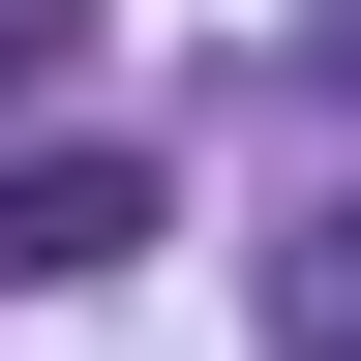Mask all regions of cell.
I'll use <instances>...</instances> for the list:
<instances>
[{
  "instance_id": "1",
  "label": "cell",
  "mask_w": 361,
  "mask_h": 361,
  "mask_svg": "<svg viewBox=\"0 0 361 361\" xmlns=\"http://www.w3.org/2000/svg\"><path fill=\"white\" fill-rule=\"evenodd\" d=\"M121 241H151V151H90V121H61V151H0V271H30V301L121 271Z\"/></svg>"
},
{
  "instance_id": "2",
  "label": "cell",
  "mask_w": 361,
  "mask_h": 361,
  "mask_svg": "<svg viewBox=\"0 0 361 361\" xmlns=\"http://www.w3.org/2000/svg\"><path fill=\"white\" fill-rule=\"evenodd\" d=\"M271 361H361V180L301 211V241H271Z\"/></svg>"
},
{
  "instance_id": "3",
  "label": "cell",
  "mask_w": 361,
  "mask_h": 361,
  "mask_svg": "<svg viewBox=\"0 0 361 361\" xmlns=\"http://www.w3.org/2000/svg\"><path fill=\"white\" fill-rule=\"evenodd\" d=\"M61 61H90V0H0V90H61Z\"/></svg>"
}]
</instances>
